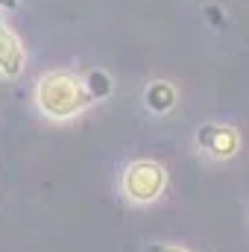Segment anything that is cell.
<instances>
[{
  "instance_id": "6da1fadb",
  "label": "cell",
  "mask_w": 249,
  "mask_h": 252,
  "mask_svg": "<svg viewBox=\"0 0 249 252\" xmlns=\"http://www.w3.org/2000/svg\"><path fill=\"white\" fill-rule=\"evenodd\" d=\"M35 103H38V109L47 118L64 121V118H73L82 109H88L91 106V94L85 91V82L79 76L53 70V73L41 76V82L35 88Z\"/></svg>"
},
{
  "instance_id": "7a4b0ae2",
  "label": "cell",
  "mask_w": 249,
  "mask_h": 252,
  "mask_svg": "<svg viewBox=\"0 0 249 252\" xmlns=\"http://www.w3.org/2000/svg\"><path fill=\"white\" fill-rule=\"evenodd\" d=\"M167 185V173L158 161H135L124 173V193L132 202H153Z\"/></svg>"
},
{
  "instance_id": "3957f363",
  "label": "cell",
  "mask_w": 249,
  "mask_h": 252,
  "mask_svg": "<svg viewBox=\"0 0 249 252\" xmlns=\"http://www.w3.org/2000/svg\"><path fill=\"white\" fill-rule=\"evenodd\" d=\"M196 144L214 158H232L238 153V147H241V138H238V132L232 126L208 124L196 132Z\"/></svg>"
},
{
  "instance_id": "277c9868",
  "label": "cell",
  "mask_w": 249,
  "mask_h": 252,
  "mask_svg": "<svg viewBox=\"0 0 249 252\" xmlns=\"http://www.w3.org/2000/svg\"><path fill=\"white\" fill-rule=\"evenodd\" d=\"M24 62H27V56H24L21 38H18V35L6 27V21L0 18V73L9 76V79H15V76H21Z\"/></svg>"
},
{
  "instance_id": "5b68a950",
  "label": "cell",
  "mask_w": 249,
  "mask_h": 252,
  "mask_svg": "<svg viewBox=\"0 0 249 252\" xmlns=\"http://www.w3.org/2000/svg\"><path fill=\"white\" fill-rule=\"evenodd\" d=\"M147 106H150L153 112H158V115L170 112V109L176 106V88H173L170 82H153V85L147 88Z\"/></svg>"
},
{
  "instance_id": "8992f818",
  "label": "cell",
  "mask_w": 249,
  "mask_h": 252,
  "mask_svg": "<svg viewBox=\"0 0 249 252\" xmlns=\"http://www.w3.org/2000/svg\"><path fill=\"white\" fill-rule=\"evenodd\" d=\"M85 91L91 94V100H103L112 94V79L103 73V70H91L85 76Z\"/></svg>"
},
{
  "instance_id": "52a82bcc",
  "label": "cell",
  "mask_w": 249,
  "mask_h": 252,
  "mask_svg": "<svg viewBox=\"0 0 249 252\" xmlns=\"http://www.w3.org/2000/svg\"><path fill=\"white\" fill-rule=\"evenodd\" d=\"M150 252H187V250H179V247H150Z\"/></svg>"
},
{
  "instance_id": "ba28073f",
  "label": "cell",
  "mask_w": 249,
  "mask_h": 252,
  "mask_svg": "<svg viewBox=\"0 0 249 252\" xmlns=\"http://www.w3.org/2000/svg\"><path fill=\"white\" fill-rule=\"evenodd\" d=\"M208 18H211V21H214V24H220V12H217V9H214V6H211V9H208Z\"/></svg>"
},
{
  "instance_id": "9c48e42d",
  "label": "cell",
  "mask_w": 249,
  "mask_h": 252,
  "mask_svg": "<svg viewBox=\"0 0 249 252\" xmlns=\"http://www.w3.org/2000/svg\"><path fill=\"white\" fill-rule=\"evenodd\" d=\"M18 6V0H0V9H15Z\"/></svg>"
}]
</instances>
